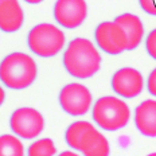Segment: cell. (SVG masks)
<instances>
[{
    "label": "cell",
    "instance_id": "1",
    "mask_svg": "<svg viewBox=\"0 0 156 156\" xmlns=\"http://www.w3.org/2000/svg\"><path fill=\"white\" fill-rule=\"evenodd\" d=\"M62 62L69 76L77 80H87L100 71L102 58L92 41L74 38L65 48Z\"/></svg>",
    "mask_w": 156,
    "mask_h": 156
},
{
    "label": "cell",
    "instance_id": "2",
    "mask_svg": "<svg viewBox=\"0 0 156 156\" xmlns=\"http://www.w3.org/2000/svg\"><path fill=\"white\" fill-rule=\"evenodd\" d=\"M38 77V66L30 54L15 51L5 55L0 62V81L12 90L30 87Z\"/></svg>",
    "mask_w": 156,
    "mask_h": 156
},
{
    "label": "cell",
    "instance_id": "3",
    "mask_svg": "<svg viewBox=\"0 0 156 156\" xmlns=\"http://www.w3.org/2000/svg\"><path fill=\"white\" fill-rule=\"evenodd\" d=\"M93 121L98 128L108 132H116L125 128L131 120V109L120 97H100L92 106Z\"/></svg>",
    "mask_w": 156,
    "mask_h": 156
},
{
    "label": "cell",
    "instance_id": "4",
    "mask_svg": "<svg viewBox=\"0 0 156 156\" xmlns=\"http://www.w3.org/2000/svg\"><path fill=\"white\" fill-rule=\"evenodd\" d=\"M27 44L32 54L41 58H51L63 50L66 35L53 23H39L28 32Z\"/></svg>",
    "mask_w": 156,
    "mask_h": 156
},
{
    "label": "cell",
    "instance_id": "5",
    "mask_svg": "<svg viewBox=\"0 0 156 156\" xmlns=\"http://www.w3.org/2000/svg\"><path fill=\"white\" fill-rule=\"evenodd\" d=\"M44 117L38 109L22 106L12 112L9 117V128L14 135L23 140H34L44 129Z\"/></svg>",
    "mask_w": 156,
    "mask_h": 156
},
{
    "label": "cell",
    "instance_id": "6",
    "mask_svg": "<svg viewBox=\"0 0 156 156\" xmlns=\"http://www.w3.org/2000/svg\"><path fill=\"white\" fill-rule=\"evenodd\" d=\"M58 101L65 113L73 117H80L85 116L93 106V96L85 85L71 82L61 89Z\"/></svg>",
    "mask_w": 156,
    "mask_h": 156
},
{
    "label": "cell",
    "instance_id": "7",
    "mask_svg": "<svg viewBox=\"0 0 156 156\" xmlns=\"http://www.w3.org/2000/svg\"><path fill=\"white\" fill-rule=\"evenodd\" d=\"M94 41L97 47L105 54L119 55L128 50V37L119 23L101 22L94 30Z\"/></svg>",
    "mask_w": 156,
    "mask_h": 156
},
{
    "label": "cell",
    "instance_id": "8",
    "mask_svg": "<svg viewBox=\"0 0 156 156\" xmlns=\"http://www.w3.org/2000/svg\"><path fill=\"white\" fill-rule=\"evenodd\" d=\"M86 0H57L54 4V19L61 27L74 30L87 18Z\"/></svg>",
    "mask_w": 156,
    "mask_h": 156
},
{
    "label": "cell",
    "instance_id": "9",
    "mask_svg": "<svg viewBox=\"0 0 156 156\" xmlns=\"http://www.w3.org/2000/svg\"><path fill=\"white\" fill-rule=\"evenodd\" d=\"M110 85L119 97L135 98L144 90V77L135 67H121L112 76Z\"/></svg>",
    "mask_w": 156,
    "mask_h": 156
},
{
    "label": "cell",
    "instance_id": "10",
    "mask_svg": "<svg viewBox=\"0 0 156 156\" xmlns=\"http://www.w3.org/2000/svg\"><path fill=\"white\" fill-rule=\"evenodd\" d=\"M136 129L145 137H156V100L148 98L140 102L133 115Z\"/></svg>",
    "mask_w": 156,
    "mask_h": 156
},
{
    "label": "cell",
    "instance_id": "11",
    "mask_svg": "<svg viewBox=\"0 0 156 156\" xmlns=\"http://www.w3.org/2000/svg\"><path fill=\"white\" fill-rule=\"evenodd\" d=\"M24 23V12L19 0H4L0 3V30L7 34L19 31Z\"/></svg>",
    "mask_w": 156,
    "mask_h": 156
},
{
    "label": "cell",
    "instance_id": "12",
    "mask_svg": "<svg viewBox=\"0 0 156 156\" xmlns=\"http://www.w3.org/2000/svg\"><path fill=\"white\" fill-rule=\"evenodd\" d=\"M78 151L83 156H109L110 144L108 139L93 125L83 133Z\"/></svg>",
    "mask_w": 156,
    "mask_h": 156
},
{
    "label": "cell",
    "instance_id": "13",
    "mask_svg": "<svg viewBox=\"0 0 156 156\" xmlns=\"http://www.w3.org/2000/svg\"><path fill=\"white\" fill-rule=\"evenodd\" d=\"M115 22L124 28L128 37V50H135L141 44L144 39V24L137 15L125 12L115 18Z\"/></svg>",
    "mask_w": 156,
    "mask_h": 156
},
{
    "label": "cell",
    "instance_id": "14",
    "mask_svg": "<svg viewBox=\"0 0 156 156\" xmlns=\"http://www.w3.org/2000/svg\"><path fill=\"white\" fill-rule=\"evenodd\" d=\"M92 126H93V124H90L89 121H85V120H78V121L71 122V124L67 126L66 132H65L66 144L69 145L71 149L78 151L83 133H85L89 128H92Z\"/></svg>",
    "mask_w": 156,
    "mask_h": 156
},
{
    "label": "cell",
    "instance_id": "15",
    "mask_svg": "<svg viewBox=\"0 0 156 156\" xmlns=\"http://www.w3.org/2000/svg\"><path fill=\"white\" fill-rule=\"evenodd\" d=\"M0 156H26L23 141L16 135L0 136Z\"/></svg>",
    "mask_w": 156,
    "mask_h": 156
},
{
    "label": "cell",
    "instance_id": "16",
    "mask_svg": "<svg viewBox=\"0 0 156 156\" xmlns=\"http://www.w3.org/2000/svg\"><path fill=\"white\" fill-rule=\"evenodd\" d=\"M57 147L50 137L38 139L31 143L27 149V156H55Z\"/></svg>",
    "mask_w": 156,
    "mask_h": 156
},
{
    "label": "cell",
    "instance_id": "17",
    "mask_svg": "<svg viewBox=\"0 0 156 156\" xmlns=\"http://www.w3.org/2000/svg\"><path fill=\"white\" fill-rule=\"evenodd\" d=\"M145 50L149 57L156 61V28L148 32L147 38H145Z\"/></svg>",
    "mask_w": 156,
    "mask_h": 156
},
{
    "label": "cell",
    "instance_id": "18",
    "mask_svg": "<svg viewBox=\"0 0 156 156\" xmlns=\"http://www.w3.org/2000/svg\"><path fill=\"white\" fill-rule=\"evenodd\" d=\"M139 4L145 14L156 16V0H139Z\"/></svg>",
    "mask_w": 156,
    "mask_h": 156
},
{
    "label": "cell",
    "instance_id": "19",
    "mask_svg": "<svg viewBox=\"0 0 156 156\" xmlns=\"http://www.w3.org/2000/svg\"><path fill=\"white\" fill-rule=\"evenodd\" d=\"M145 86H147L148 93L151 94L152 97H156V67L149 73L147 82H145Z\"/></svg>",
    "mask_w": 156,
    "mask_h": 156
},
{
    "label": "cell",
    "instance_id": "20",
    "mask_svg": "<svg viewBox=\"0 0 156 156\" xmlns=\"http://www.w3.org/2000/svg\"><path fill=\"white\" fill-rule=\"evenodd\" d=\"M4 101H5V90L3 86H0V106L4 104Z\"/></svg>",
    "mask_w": 156,
    "mask_h": 156
},
{
    "label": "cell",
    "instance_id": "21",
    "mask_svg": "<svg viewBox=\"0 0 156 156\" xmlns=\"http://www.w3.org/2000/svg\"><path fill=\"white\" fill-rule=\"evenodd\" d=\"M57 156H80V155L74 151H63V152H61V154H58Z\"/></svg>",
    "mask_w": 156,
    "mask_h": 156
},
{
    "label": "cell",
    "instance_id": "22",
    "mask_svg": "<svg viewBox=\"0 0 156 156\" xmlns=\"http://www.w3.org/2000/svg\"><path fill=\"white\" fill-rule=\"evenodd\" d=\"M23 2H26L27 4H41V3L44 2V0H23Z\"/></svg>",
    "mask_w": 156,
    "mask_h": 156
},
{
    "label": "cell",
    "instance_id": "23",
    "mask_svg": "<svg viewBox=\"0 0 156 156\" xmlns=\"http://www.w3.org/2000/svg\"><path fill=\"white\" fill-rule=\"evenodd\" d=\"M147 156H156V152H152V154H149V155H147Z\"/></svg>",
    "mask_w": 156,
    "mask_h": 156
},
{
    "label": "cell",
    "instance_id": "24",
    "mask_svg": "<svg viewBox=\"0 0 156 156\" xmlns=\"http://www.w3.org/2000/svg\"><path fill=\"white\" fill-rule=\"evenodd\" d=\"M2 2H4V0H0V3H2Z\"/></svg>",
    "mask_w": 156,
    "mask_h": 156
}]
</instances>
